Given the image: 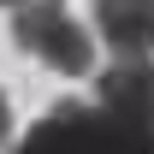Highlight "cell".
<instances>
[{
  "mask_svg": "<svg viewBox=\"0 0 154 154\" xmlns=\"http://www.w3.org/2000/svg\"><path fill=\"white\" fill-rule=\"evenodd\" d=\"M12 154H154V131L101 113L95 101H59Z\"/></svg>",
  "mask_w": 154,
  "mask_h": 154,
  "instance_id": "cell-1",
  "label": "cell"
},
{
  "mask_svg": "<svg viewBox=\"0 0 154 154\" xmlns=\"http://www.w3.org/2000/svg\"><path fill=\"white\" fill-rule=\"evenodd\" d=\"M12 142V101H6V89H0V148Z\"/></svg>",
  "mask_w": 154,
  "mask_h": 154,
  "instance_id": "cell-5",
  "label": "cell"
},
{
  "mask_svg": "<svg viewBox=\"0 0 154 154\" xmlns=\"http://www.w3.org/2000/svg\"><path fill=\"white\" fill-rule=\"evenodd\" d=\"M12 42L59 77H89L95 71V30H83L65 0H24L12 12Z\"/></svg>",
  "mask_w": 154,
  "mask_h": 154,
  "instance_id": "cell-2",
  "label": "cell"
},
{
  "mask_svg": "<svg viewBox=\"0 0 154 154\" xmlns=\"http://www.w3.org/2000/svg\"><path fill=\"white\" fill-rule=\"evenodd\" d=\"M0 6H24V0H0Z\"/></svg>",
  "mask_w": 154,
  "mask_h": 154,
  "instance_id": "cell-6",
  "label": "cell"
},
{
  "mask_svg": "<svg viewBox=\"0 0 154 154\" xmlns=\"http://www.w3.org/2000/svg\"><path fill=\"white\" fill-rule=\"evenodd\" d=\"M89 18H95V36L119 59L154 54V0H95Z\"/></svg>",
  "mask_w": 154,
  "mask_h": 154,
  "instance_id": "cell-4",
  "label": "cell"
},
{
  "mask_svg": "<svg viewBox=\"0 0 154 154\" xmlns=\"http://www.w3.org/2000/svg\"><path fill=\"white\" fill-rule=\"evenodd\" d=\"M95 107L113 113V119H125V125L154 131V54L113 59V65L95 77Z\"/></svg>",
  "mask_w": 154,
  "mask_h": 154,
  "instance_id": "cell-3",
  "label": "cell"
}]
</instances>
